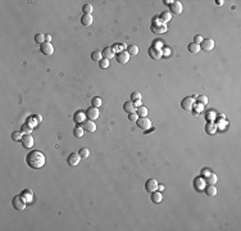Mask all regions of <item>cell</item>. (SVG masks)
<instances>
[{"label":"cell","mask_w":241,"mask_h":231,"mask_svg":"<svg viewBox=\"0 0 241 231\" xmlns=\"http://www.w3.org/2000/svg\"><path fill=\"white\" fill-rule=\"evenodd\" d=\"M26 163L28 164V167L32 168V170H40V168H42L45 164V155L39 150H32L27 154Z\"/></svg>","instance_id":"6da1fadb"},{"label":"cell","mask_w":241,"mask_h":231,"mask_svg":"<svg viewBox=\"0 0 241 231\" xmlns=\"http://www.w3.org/2000/svg\"><path fill=\"white\" fill-rule=\"evenodd\" d=\"M150 30L153 34H157V35H162V34H165L167 32V24L164 22H159V21H155L151 26H150Z\"/></svg>","instance_id":"7a4b0ae2"},{"label":"cell","mask_w":241,"mask_h":231,"mask_svg":"<svg viewBox=\"0 0 241 231\" xmlns=\"http://www.w3.org/2000/svg\"><path fill=\"white\" fill-rule=\"evenodd\" d=\"M26 204H27V202L24 200L21 195H16L13 198V200H12V205H13V208L17 211H23L26 208Z\"/></svg>","instance_id":"3957f363"},{"label":"cell","mask_w":241,"mask_h":231,"mask_svg":"<svg viewBox=\"0 0 241 231\" xmlns=\"http://www.w3.org/2000/svg\"><path fill=\"white\" fill-rule=\"evenodd\" d=\"M181 107L185 110H193L195 107V96H186L181 100Z\"/></svg>","instance_id":"277c9868"},{"label":"cell","mask_w":241,"mask_h":231,"mask_svg":"<svg viewBox=\"0 0 241 231\" xmlns=\"http://www.w3.org/2000/svg\"><path fill=\"white\" fill-rule=\"evenodd\" d=\"M215 42L213 39H203L201 44H200V49H203L204 52H212L214 49Z\"/></svg>","instance_id":"5b68a950"},{"label":"cell","mask_w":241,"mask_h":231,"mask_svg":"<svg viewBox=\"0 0 241 231\" xmlns=\"http://www.w3.org/2000/svg\"><path fill=\"white\" fill-rule=\"evenodd\" d=\"M136 123H137V126L141 130H144V131L151 128V121L147 117H139V120H137Z\"/></svg>","instance_id":"8992f818"},{"label":"cell","mask_w":241,"mask_h":231,"mask_svg":"<svg viewBox=\"0 0 241 231\" xmlns=\"http://www.w3.org/2000/svg\"><path fill=\"white\" fill-rule=\"evenodd\" d=\"M129 58H131V55L127 53V50L121 52V53H115V59H117V62H118L119 64H126V63H128Z\"/></svg>","instance_id":"52a82bcc"},{"label":"cell","mask_w":241,"mask_h":231,"mask_svg":"<svg viewBox=\"0 0 241 231\" xmlns=\"http://www.w3.org/2000/svg\"><path fill=\"white\" fill-rule=\"evenodd\" d=\"M21 144H22V146H23V148H26V149H31V148L34 146V144H35V139H34V136H31V135H23L22 140H21Z\"/></svg>","instance_id":"ba28073f"},{"label":"cell","mask_w":241,"mask_h":231,"mask_svg":"<svg viewBox=\"0 0 241 231\" xmlns=\"http://www.w3.org/2000/svg\"><path fill=\"white\" fill-rule=\"evenodd\" d=\"M81 159L82 158H81V155H80L78 153H71L69 157H68V159H67V162H68V164H69L71 167H76V166L80 164V161H81Z\"/></svg>","instance_id":"9c48e42d"},{"label":"cell","mask_w":241,"mask_h":231,"mask_svg":"<svg viewBox=\"0 0 241 231\" xmlns=\"http://www.w3.org/2000/svg\"><path fill=\"white\" fill-rule=\"evenodd\" d=\"M158 185L159 184L155 179H149V180H146V182H145V190L147 193H153V191L158 190Z\"/></svg>","instance_id":"30bf717a"},{"label":"cell","mask_w":241,"mask_h":231,"mask_svg":"<svg viewBox=\"0 0 241 231\" xmlns=\"http://www.w3.org/2000/svg\"><path fill=\"white\" fill-rule=\"evenodd\" d=\"M85 113H86V117H87L89 120H92V121H95L96 118H99V116H100V112H99V109H97L96 107H90V108H87Z\"/></svg>","instance_id":"8fae6325"},{"label":"cell","mask_w":241,"mask_h":231,"mask_svg":"<svg viewBox=\"0 0 241 231\" xmlns=\"http://www.w3.org/2000/svg\"><path fill=\"white\" fill-rule=\"evenodd\" d=\"M169 13L171 14H181L182 13V9H183V7H182V3H180V2H172V4L169 5Z\"/></svg>","instance_id":"7c38bea8"},{"label":"cell","mask_w":241,"mask_h":231,"mask_svg":"<svg viewBox=\"0 0 241 231\" xmlns=\"http://www.w3.org/2000/svg\"><path fill=\"white\" fill-rule=\"evenodd\" d=\"M81 125H82V128L85 131H87V132H95L96 131V125L92 120H89L87 118V120H85Z\"/></svg>","instance_id":"4fadbf2b"},{"label":"cell","mask_w":241,"mask_h":231,"mask_svg":"<svg viewBox=\"0 0 241 231\" xmlns=\"http://www.w3.org/2000/svg\"><path fill=\"white\" fill-rule=\"evenodd\" d=\"M40 52L44 55H51L54 54V46L50 42H44L40 45Z\"/></svg>","instance_id":"5bb4252c"},{"label":"cell","mask_w":241,"mask_h":231,"mask_svg":"<svg viewBox=\"0 0 241 231\" xmlns=\"http://www.w3.org/2000/svg\"><path fill=\"white\" fill-rule=\"evenodd\" d=\"M147 53H149V57H150V58L155 59V60L160 59V58H162V55H163V52H162V50H159V49H155L154 46H150L149 50H147Z\"/></svg>","instance_id":"9a60e30c"},{"label":"cell","mask_w":241,"mask_h":231,"mask_svg":"<svg viewBox=\"0 0 241 231\" xmlns=\"http://www.w3.org/2000/svg\"><path fill=\"white\" fill-rule=\"evenodd\" d=\"M101 54H103V58H105V59H112L113 57H115V52H114V49L113 48H110V46H107V48H104L103 50H101Z\"/></svg>","instance_id":"2e32d148"},{"label":"cell","mask_w":241,"mask_h":231,"mask_svg":"<svg viewBox=\"0 0 241 231\" xmlns=\"http://www.w3.org/2000/svg\"><path fill=\"white\" fill-rule=\"evenodd\" d=\"M41 121H42V118H41L40 114H32V116H31L28 120H27V123L34 128V127L37 126V123H40Z\"/></svg>","instance_id":"e0dca14e"},{"label":"cell","mask_w":241,"mask_h":231,"mask_svg":"<svg viewBox=\"0 0 241 231\" xmlns=\"http://www.w3.org/2000/svg\"><path fill=\"white\" fill-rule=\"evenodd\" d=\"M150 199H151V202H153V203H155V204H158V203H162V200H163L162 191L155 190V191L150 193Z\"/></svg>","instance_id":"ac0fdd59"},{"label":"cell","mask_w":241,"mask_h":231,"mask_svg":"<svg viewBox=\"0 0 241 231\" xmlns=\"http://www.w3.org/2000/svg\"><path fill=\"white\" fill-rule=\"evenodd\" d=\"M73 120H75V122H76L77 125H81L85 120H87V117H86V113H85V112L77 110L76 113H75V116H73Z\"/></svg>","instance_id":"d6986e66"},{"label":"cell","mask_w":241,"mask_h":231,"mask_svg":"<svg viewBox=\"0 0 241 231\" xmlns=\"http://www.w3.org/2000/svg\"><path fill=\"white\" fill-rule=\"evenodd\" d=\"M194 185H195L196 190L203 191V190H204V188L207 186V182H205V180H204L203 177H196V179L194 180Z\"/></svg>","instance_id":"ffe728a7"},{"label":"cell","mask_w":241,"mask_h":231,"mask_svg":"<svg viewBox=\"0 0 241 231\" xmlns=\"http://www.w3.org/2000/svg\"><path fill=\"white\" fill-rule=\"evenodd\" d=\"M21 197H22V198H23L27 203H31V202L34 200V191L31 190V189H26V190H23V191H22Z\"/></svg>","instance_id":"44dd1931"},{"label":"cell","mask_w":241,"mask_h":231,"mask_svg":"<svg viewBox=\"0 0 241 231\" xmlns=\"http://www.w3.org/2000/svg\"><path fill=\"white\" fill-rule=\"evenodd\" d=\"M123 109H125V112H127L128 114L135 113V112H136V107H135V104H133L132 100H128V102H126L125 104H123Z\"/></svg>","instance_id":"7402d4cb"},{"label":"cell","mask_w":241,"mask_h":231,"mask_svg":"<svg viewBox=\"0 0 241 231\" xmlns=\"http://www.w3.org/2000/svg\"><path fill=\"white\" fill-rule=\"evenodd\" d=\"M204 191H205V194L211 198L217 195V188H215L214 185H207L205 188H204Z\"/></svg>","instance_id":"603a6c76"},{"label":"cell","mask_w":241,"mask_h":231,"mask_svg":"<svg viewBox=\"0 0 241 231\" xmlns=\"http://www.w3.org/2000/svg\"><path fill=\"white\" fill-rule=\"evenodd\" d=\"M92 22H94V18H92V14H83L81 17V23L83 26H91Z\"/></svg>","instance_id":"cb8c5ba5"},{"label":"cell","mask_w":241,"mask_h":231,"mask_svg":"<svg viewBox=\"0 0 241 231\" xmlns=\"http://www.w3.org/2000/svg\"><path fill=\"white\" fill-rule=\"evenodd\" d=\"M215 131H217V125L213 122H208L205 126V132L208 135H213V134H215Z\"/></svg>","instance_id":"d4e9b609"},{"label":"cell","mask_w":241,"mask_h":231,"mask_svg":"<svg viewBox=\"0 0 241 231\" xmlns=\"http://www.w3.org/2000/svg\"><path fill=\"white\" fill-rule=\"evenodd\" d=\"M187 50L191 54H197V53L201 50V49H200V45H197V44H195V42H191V44H189V45H187Z\"/></svg>","instance_id":"484cf974"},{"label":"cell","mask_w":241,"mask_h":231,"mask_svg":"<svg viewBox=\"0 0 241 231\" xmlns=\"http://www.w3.org/2000/svg\"><path fill=\"white\" fill-rule=\"evenodd\" d=\"M217 181H218V177H217V175H215V173H209L208 176L205 177V182L208 185H214Z\"/></svg>","instance_id":"4316f807"},{"label":"cell","mask_w":241,"mask_h":231,"mask_svg":"<svg viewBox=\"0 0 241 231\" xmlns=\"http://www.w3.org/2000/svg\"><path fill=\"white\" fill-rule=\"evenodd\" d=\"M127 53L129 54V55H137L139 54V46L137 45H135V44H129V45L127 46Z\"/></svg>","instance_id":"83f0119b"},{"label":"cell","mask_w":241,"mask_h":231,"mask_svg":"<svg viewBox=\"0 0 241 231\" xmlns=\"http://www.w3.org/2000/svg\"><path fill=\"white\" fill-rule=\"evenodd\" d=\"M112 48L114 49L115 53H121V52L127 50V45H126V44H123V42H117V44H114Z\"/></svg>","instance_id":"f1b7e54d"},{"label":"cell","mask_w":241,"mask_h":231,"mask_svg":"<svg viewBox=\"0 0 241 231\" xmlns=\"http://www.w3.org/2000/svg\"><path fill=\"white\" fill-rule=\"evenodd\" d=\"M83 134H85V130L82 128V126H76L75 128H73V136L77 137V139L82 137Z\"/></svg>","instance_id":"f546056e"},{"label":"cell","mask_w":241,"mask_h":231,"mask_svg":"<svg viewBox=\"0 0 241 231\" xmlns=\"http://www.w3.org/2000/svg\"><path fill=\"white\" fill-rule=\"evenodd\" d=\"M171 18H172V14L169 13V12H163V13H160V16H159V20H160V22H169L171 21Z\"/></svg>","instance_id":"4dcf8cb0"},{"label":"cell","mask_w":241,"mask_h":231,"mask_svg":"<svg viewBox=\"0 0 241 231\" xmlns=\"http://www.w3.org/2000/svg\"><path fill=\"white\" fill-rule=\"evenodd\" d=\"M136 114H137L139 117H146L147 116V108L144 107V105L137 107V108H136Z\"/></svg>","instance_id":"1f68e13d"},{"label":"cell","mask_w":241,"mask_h":231,"mask_svg":"<svg viewBox=\"0 0 241 231\" xmlns=\"http://www.w3.org/2000/svg\"><path fill=\"white\" fill-rule=\"evenodd\" d=\"M91 59L94 62H100L103 59V54L100 50H94L91 53Z\"/></svg>","instance_id":"d6a6232c"},{"label":"cell","mask_w":241,"mask_h":231,"mask_svg":"<svg viewBox=\"0 0 241 231\" xmlns=\"http://www.w3.org/2000/svg\"><path fill=\"white\" fill-rule=\"evenodd\" d=\"M35 41H36V44H44V42H46V36L44 35V34H41V32H39V34H36L35 35Z\"/></svg>","instance_id":"836d02e7"},{"label":"cell","mask_w":241,"mask_h":231,"mask_svg":"<svg viewBox=\"0 0 241 231\" xmlns=\"http://www.w3.org/2000/svg\"><path fill=\"white\" fill-rule=\"evenodd\" d=\"M32 127L30 126V125L26 122V123H23L22 125V127H21V131L23 132V135H31V132H32Z\"/></svg>","instance_id":"e575fe53"},{"label":"cell","mask_w":241,"mask_h":231,"mask_svg":"<svg viewBox=\"0 0 241 231\" xmlns=\"http://www.w3.org/2000/svg\"><path fill=\"white\" fill-rule=\"evenodd\" d=\"M22 137H23L22 131H14V132L12 134V139H13V141H21Z\"/></svg>","instance_id":"d590c367"},{"label":"cell","mask_w":241,"mask_h":231,"mask_svg":"<svg viewBox=\"0 0 241 231\" xmlns=\"http://www.w3.org/2000/svg\"><path fill=\"white\" fill-rule=\"evenodd\" d=\"M101 104H103V102H101V99H100V98L94 96V98L91 99V105H92V107H96V108H99Z\"/></svg>","instance_id":"8d00e7d4"},{"label":"cell","mask_w":241,"mask_h":231,"mask_svg":"<svg viewBox=\"0 0 241 231\" xmlns=\"http://www.w3.org/2000/svg\"><path fill=\"white\" fill-rule=\"evenodd\" d=\"M78 154L81 155V158H87V157H90V150L87 148H81V149H80V152H78Z\"/></svg>","instance_id":"74e56055"},{"label":"cell","mask_w":241,"mask_h":231,"mask_svg":"<svg viewBox=\"0 0 241 231\" xmlns=\"http://www.w3.org/2000/svg\"><path fill=\"white\" fill-rule=\"evenodd\" d=\"M109 64H110V60H109V59H105V58H103L100 62H99V67L103 68V70H105V68H108V67H109Z\"/></svg>","instance_id":"f35d334b"},{"label":"cell","mask_w":241,"mask_h":231,"mask_svg":"<svg viewBox=\"0 0 241 231\" xmlns=\"http://www.w3.org/2000/svg\"><path fill=\"white\" fill-rule=\"evenodd\" d=\"M92 9H94V8H92L91 4H85L83 7H82V12H83L85 14H91L92 13Z\"/></svg>","instance_id":"ab89813d"},{"label":"cell","mask_w":241,"mask_h":231,"mask_svg":"<svg viewBox=\"0 0 241 231\" xmlns=\"http://www.w3.org/2000/svg\"><path fill=\"white\" fill-rule=\"evenodd\" d=\"M196 100H197V103L201 104V105H207L208 104V98L205 95H199V96L196 98Z\"/></svg>","instance_id":"60d3db41"},{"label":"cell","mask_w":241,"mask_h":231,"mask_svg":"<svg viewBox=\"0 0 241 231\" xmlns=\"http://www.w3.org/2000/svg\"><path fill=\"white\" fill-rule=\"evenodd\" d=\"M141 98H143V95H141L140 92H137V91H135V92H132V94H131V100L132 102L141 100Z\"/></svg>","instance_id":"b9f144b4"},{"label":"cell","mask_w":241,"mask_h":231,"mask_svg":"<svg viewBox=\"0 0 241 231\" xmlns=\"http://www.w3.org/2000/svg\"><path fill=\"white\" fill-rule=\"evenodd\" d=\"M128 120L131 121V122H137V120H139V116L136 114V112H135V113L128 114Z\"/></svg>","instance_id":"7bdbcfd3"},{"label":"cell","mask_w":241,"mask_h":231,"mask_svg":"<svg viewBox=\"0 0 241 231\" xmlns=\"http://www.w3.org/2000/svg\"><path fill=\"white\" fill-rule=\"evenodd\" d=\"M155 49H159V50H162V48H163V42L162 41H159V40H157L155 42H154V45H153Z\"/></svg>","instance_id":"ee69618b"},{"label":"cell","mask_w":241,"mask_h":231,"mask_svg":"<svg viewBox=\"0 0 241 231\" xmlns=\"http://www.w3.org/2000/svg\"><path fill=\"white\" fill-rule=\"evenodd\" d=\"M207 116H208L209 122H213V120H215V116H217V114H215L214 112H209V113H208Z\"/></svg>","instance_id":"f6af8a7d"},{"label":"cell","mask_w":241,"mask_h":231,"mask_svg":"<svg viewBox=\"0 0 241 231\" xmlns=\"http://www.w3.org/2000/svg\"><path fill=\"white\" fill-rule=\"evenodd\" d=\"M201 41H203V37H201L200 35H196V36L194 37V42H195V44H197V45H200Z\"/></svg>","instance_id":"bcb514c9"},{"label":"cell","mask_w":241,"mask_h":231,"mask_svg":"<svg viewBox=\"0 0 241 231\" xmlns=\"http://www.w3.org/2000/svg\"><path fill=\"white\" fill-rule=\"evenodd\" d=\"M133 104H135L136 108H137V107H141V105H143V104H141V100H136V102H133Z\"/></svg>","instance_id":"7dc6e473"},{"label":"cell","mask_w":241,"mask_h":231,"mask_svg":"<svg viewBox=\"0 0 241 231\" xmlns=\"http://www.w3.org/2000/svg\"><path fill=\"white\" fill-rule=\"evenodd\" d=\"M158 190L159 191H163L164 190V185H158Z\"/></svg>","instance_id":"c3c4849f"},{"label":"cell","mask_w":241,"mask_h":231,"mask_svg":"<svg viewBox=\"0 0 241 231\" xmlns=\"http://www.w3.org/2000/svg\"><path fill=\"white\" fill-rule=\"evenodd\" d=\"M215 4H217V5H223V2H222V0H215Z\"/></svg>","instance_id":"681fc988"},{"label":"cell","mask_w":241,"mask_h":231,"mask_svg":"<svg viewBox=\"0 0 241 231\" xmlns=\"http://www.w3.org/2000/svg\"><path fill=\"white\" fill-rule=\"evenodd\" d=\"M164 55H165V57H168V55H169V49H165V50H164Z\"/></svg>","instance_id":"f907efd6"},{"label":"cell","mask_w":241,"mask_h":231,"mask_svg":"<svg viewBox=\"0 0 241 231\" xmlns=\"http://www.w3.org/2000/svg\"><path fill=\"white\" fill-rule=\"evenodd\" d=\"M50 41H51V36L48 35V36H46V42H50Z\"/></svg>","instance_id":"816d5d0a"},{"label":"cell","mask_w":241,"mask_h":231,"mask_svg":"<svg viewBox=\"0 0 241 231\" xmlns=\"http://www.w3.org/2000/svg\"><path fill=\"white\" fill-rule=\"evenodd\" d=\"M209 173H211V172H209L208 170H204V171H203V175H205V176H208Z\"/></svg>","instance_id":"f5cc1de1"},{"label":"cell","mask_w":241,"mask_h":231,"mask_svg":"<svg viewBox=\"0 0 241 231\" xmlns=\"http://www.w3.org/2000/svg\"><path fill=\"white\" fill-rule=\"evenodd\" d=\"M164 4H167V5H171V4H172V2H169V0H164Z\"/></svg>","instance_id":"db71d44e"}]
</instances>
